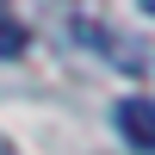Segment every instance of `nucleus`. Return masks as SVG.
<instances>
[{
  "label": "nucleus",
  "mask_w": 155,
  "mask_h": 155,
  "mask_svg": "<svg viewBox=\"0 0 155 155\" xmlns=\"http://www.w3.org/2000/svg\"><path fill=\"white\" fill-rule=\"evenodd\" d=\"M25 44H31V37H25V25L12 19V12H0V62H12V56H25Z\"/></svg>",
  "instance_id": "f03ea898"
},
{
  "label": "nucleus",
  "mask_w": 155,
  "mask_h": 155,
  "mask_svg": "<svg viewBox=\"0 0 155 155\" xmlns=\"http://www.w3.org/2000/svg\"><path fill=\"white\" fill-rule=\"evenodd\" d=\"M0 155H19V149H12V143H6V137H0Z\"/></svg>",
  "instance_id": "7ed1b4c3"
},
{
  "label": "nucleus",
  "mask_w": 155,
  "mask_h": 155,
  "mask_svg": "<svg viewBox=\"0 0 155 155\" xmlns=\"http://www.w3.org/2000/svg\"><path fill=\"white\" fill-rule=\"evenodd\" d=\"M112 124L124 130V143H137L143 155H155V99H118Z\"/></svg>",
  "instance_id": "f257e3e1"
}]
</instances>
